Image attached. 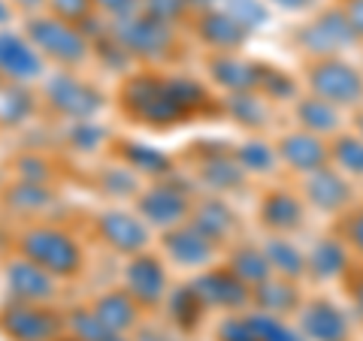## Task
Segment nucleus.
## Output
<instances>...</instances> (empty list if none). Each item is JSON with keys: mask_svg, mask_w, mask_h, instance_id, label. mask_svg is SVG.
<instances>
[{"mask_svg": "<svg viewBox=\"0 0 363 341\" xmlns=\"http://www.w3.org/2000/svg\"><path fill=\"white\" fill-rule=\"evenodd\" d=\"M118 109L130 121L152 130H167L188 121V112L176 103L167 76L157 73H130L118 88Z\"/></svg>", "mask_w": 363, "mask_h": 341, "instance_id": "f257e3e1", "label": "nucleus"}, {"mask_svg": "<svg viewBox=\"0 0 363 341\" xmlns=\"http://www.w3.org/2000/svg\"><path fill=\"white\" fill-rule=\"evenodd\" d=\"M18 254L55 278H76L85 266L82 245L58 226H30L18 236Z\"/></svg>", "mask_w": 363, "mask_h": 341, "instance_id": "f03ea898", "label": "nucleus"}, {"mask_svg": "<svg viewBox=\"0 0 363 341\" xmlns=\"http://www.w3.org/2000/svg\"><path fill=\"white\" fill-rule=\"evenodd\" d=\"M25 37L37 49L43 58L55 61L58 67H79L88 61L91 54V40L85 37V30L70 21H61L55 16H37L28 18Z\"/></svg>", "mask_w": 363, "mask_h": 341, "instance_id": "7ed1b4c3", "label": "nucleus"}, {"mask_svg": "<svg viewBox=\"0 0 363 341\" xmlns=\"http://www.w3.org/2000/svg\"><path fill=\"white\" fill-rule=\"evenodd\" d=\"M109 30H112V37L130 52V58L145 61V64H157V61L169 58L173 45H176V28L169 25V21H161V18L145 16V13L112 21Z\"/></svg>", "mask_w": 363, "mask_h": 341, "instance_id": "20e7f679", "label": "nucleus"}, {"mask_svg": "<svg viewBox=\"0 0 363 341\" xmlns=\"http://www.w3.org/2000/svg\"><path fill=\"white\" fill-rule=\"evenodd\" d=\"M67 317L45 308L43 302L13 299L0 308V335L9 341H58L64 335Z\"/></svg>", "mask_w": 363, "mask_h": 341, "instance_id": "39448f33", "label": "nucleus"}, {"mask_svg": "<svg viewBox=\"0 0 363 341\" xmlns=\"http://www.w3.org/2000/svg\"><path fill=\"white\" fill-rule=\"evenodd\" d=\"M309 88L315 97L339 106H357L363 100V76L342 58H315L309 64Z\"/></svg>", "mask_w": 363, "mask_h": 341, "instance_id": "423d86ee", "label": "nucleus"}, {"mask_svg": "<svg viewBox=\"0 0 363 341\" xmlns=\"http://www.w3.org/2000/svg\"><path fill=\"white\" fill-rule=\"evenodd\" d=\"M45 100L58 115L70 121H91L104 109V94L73 73H55L45 82Z\"/></svg>", "mask_w": 363, "mask_h": 341, "instance_id": "0eeeda50", "label": "nucleus"}, {"mask_svg": "<svg viewBox=\"0 0 363 341\" xmlns=\"http://www.w3.org/2000/svg\"><path fill=\"white\" fill-rule=\"evenodd\" d=\"M354 40L357 37L342 9H330V13L318 16L297 33L300 49H306L312 58H339V52H345Z\"/></svg>", "mask_w": 363, "mask_h": 341, "instance_id": "6e6552de", "label": "nucleus"}, {"mask_svg": "<svg viewBox=\"0 0 363 341\" xmlns=\"http://www.w3.org/2000/svg\"><path fill=\"white\" fill-rule=\"evenodd\" d=\"M136 214L157 230H173L191 218L188 197L173 185H155L136 197Z\"/></svg>", "mask_w": 363, "mask_h": 341, "instance_id": "1a4fd4ad", "label": "nucleus"}, {"mask_svg": "<svg viewBox=\"0 0 363 341\" xmlns=\"http://www.w3.org/2000/svg\"><path fill=\"white\" fill-rule=\"evenodd\" d=\"M124 290L140 308H157L167 296V269L155 254H133L124 266Z\"/></svg>", "mask_w": 363, "mask_h": 341, "instance_id": "9d476101", "label": "nucleus"}, {"mask_svg": "<svg viewBox=\"0 0 363 341\" xmlns=\"http://www.w3.org/2000/svg\"><path fill=\"white\" fill-rule=\"evenodd\" d=\"M97 236L104 238L112 251L133 257V254H143L145 245H149V224L140 214L109 209L97 218Z\"/></svg>", "mask_w": 363, "mask_h": 341, "instance_id": "9b49d317", "label": "nucleus"}, {"mask_svg": "<svg viewBox=\"0 0 363 341\" xmlns=\"http://www.w3.org/2000/svg\"><path fill=\"white\" fill-rule=\"evenodd\" d=\"M194 290L200 293V299L206 302V308H224V311H236L245 302H252V287L242 284L227 266L221 269H206L203 275H197Z\"/></svg>", "mask_w": 363, "mask_h": 341, "instance_id": "f8f14e48", "label": "nucleus"}, {"mask_svg": "<svg viewBox=\"0 0 363 341\" xmlns=\"http://www.w3.org/2000/svg\"><path fill=\"white\" fill-rule=\"evenodd\" d=\"M164 251L167 257L173 260L176 266L182 269H203V266H209L212 263V257H215V242H209L206 236H203L194 224H179L173 226V230H164Z\"/></svg>", "mask_w": 363, "mask_h": 341, "instance_id": "ddd939ff", "label": "nucleus"}, {"mask_svg": "<svg viewBox=\"0 0 363 341\" xmlns=\"http://www.w3.org/2000/svg\"><path fill=\"white\" fill-rule=\"evenodd\" d=\"M279 151V161L291 166L294 173H303L309 175L315 169H321L330 163V145H327L321 136H315L309 130H294V133H285L276 145Z\"/></svg>", "mask_w": 363, "mask_h": 341, "instance_id": "4468645a", "label": "nucleus"}, {"mask_svg": "<svg viewBox=\"0 0 363 341\" xmlns=\"http://www.w3.org/2000/svg\"><path fill=\"white\" fill-rule=\"evenodd\" d=\"M0 76L6 82H33L43 76V54L28 37L13 30H0Z\"/></svg>", "mask_w": 363, "mask_h": 341, "instance_id": "2eb2a0df", "label": "nucleus"}, {"mask_svg": "<svg viewBox=\"0 0 363 341\" xmlns=\"http://www.w3.org/2000/svg\"><path fill=\"white\" fill-rule=\"evenodd\" d=\"M197 37L203 45H209L212 52H236L242 49L245 40H248V30L242 21H236L227 9H203V13L197 16Z\"/></svg>", "mask_w": 363, "mask_h": 341, "instance_id": "dca6fc26", "label": "nucleus"}, {"mask_svg": "<svg viewBox=\"0 0 363 341\" xmlns=\"http://www.w3.org/2000/svg\"><path fill=\"white\" fill-rule=\"evenodd\" d=\"M6 287L18 302H49L55 296V275L18 254V260L6 263Z\"/></svg>", "mask_w": 363, "mask_h": 341, "instance_id": "f3484780", "label": "nucleus"}, {"mask_svg": "<svg viewBox=\"0 0 363 341\" xmlns=\"http://www.w3.org/2000/svg\"><path fill=\"white\" fill-rule=\"evenodd\" d=\"M300 333L309 341H348V317L327 299L300 305Z\"/></svg>", "mask_w": 363, "mask_h": 341, "instance_id": "a211bd4d", "label": "nucleus"}, {"mask_svg": "<svg viewBox=\"0 0 363 341\" xmlns=\"http://www.w3.org/2000/svg\"><path fill=\"white\" fill-rule=\"evenodd\" d=\"M303 197L309 206L321 209V212H342L351 202V187L345 181V173H339L333 166H321L306 175Z\"/></svg>", "mask_w": 363, "mask_h": 341, "instance_id": "6ab92c4d", "label": "nucleus"}, {"mask_svg": "<svg viewBox=\"0 0 363 341\" xmlns=\"http://www.w3.org/2000/svg\"><path fill=\"white\" fill-rule=\"evenodd\" d=\"M260 224L267 226V230H272L276 236L281 233H294L303 226V200L297 197V193L291 190H267L264 200H260Z\"/></svg>", "mask_w": 363, "mask_h": 341, "instance_id": "aec40b11", "label": "nucleus"}, {"mask_svg": "<svg viewBox=\"0 0 363 341\" xmlns=\"http://www.w3.org/2000/svg\"><path fill=\"white\" fill-rule=\"evenodd\" d=\"M209 76L215 85H221L227 94L236 91H257V64L236 58L233 52H215L206 61Z\"/></svg>", "mask_w": 363, "mask_h": 341, "instance_id": "412c9836", "label": "nucleus"}, {"mask_svg": "<svg viewBox=\"0 0 363 341\" xmlns=\"http://www.w3.org/2000/svg\"><path fill=\"white\" fill-rule=\"evenodd\" d=\"M188 221L194 224L197 230L206 236L209 242H215V245H224L227 238L233 236V230H236V214L221 200H203V202H197V206L191 209Z\"/></svg>", "mask_w": 363, "mask_h": 341, "instance_id": "4be33fe9", "label": "nucleus"}, {"mask_svg": "<svg viewBox=\"0 0 363 341\" xmlns=\"http://www.w3.org/2000/svg\"><path fill=\"white\" fill-rule=\"evenodd\" d=\"M91 311L121 335L130 333V329L140 323V302H136L128 290H112V293L97 296L94 305H91Z\"/></svg>", "mask_w": 363, "mask_h": 341, "instance_id": "5701e85b", "label": "nucleus"}, {"mask_svg": "<svg viewBox=\"0 0 363 341\" xmlns=\"http://www.w3.org/2000/svg\"><path fill=\"white\" fill-rule=\"evenodd\" d=\"M306 263H309V272L318 281L342 278L345 272L351 269L348 266V245L339 242V238H321V242L309 251Z\"/></svg>", "mask_w": 363, "mask_h": 341, "instance_id": "b1692460", "label": "nucleus"}, {"mask_svg": "<svg viewBox=\"0 0 363 341\" xmlns=\"http://www.w3.org/2000/svg\"><path fill=\"white\" fill-rule=\"evenodd\" d=\"M252 302L260 311L281 317V314H291L300 308V290L288 278H279V281L269 278L264 284H257V287H252Z\"/></svg>", "mask_w": 363, "mask_h": 341, "instance_id": "393cba45", "label": "nucleus"}, {"mask_svg": "<svg viewBox=\"0 0 363 341\" xmlns=\"http://www.w3.org/2000/svg\"><path fill=\"white\" fill-rule=\"evenodd\" d=\"M227 269H230L242 284H248V287H257V284L272 278V266L264 254V248H255V245L233 248L230 257H227Z\"/></svg>", "mask_w": 363, "mask_h": 341, "instance_id": "a878e982", "label": "nucleus"}, {"mask_svg": "<svg viewBox=\"0 0 363 341\" xmlns=\"http://www.w3.org/2000/svg\"><path fill=\"white\" fill-rule=\"evenodd\" d=\"M264 254L269 260L272 272H279V278H288V281H297L309 272V263H306V254L300 251L294 242L281 236H272L269 242L264 245Z\"/></svg>", "mask_w": 363, "mask_h": 341, "instance_id": "bb28decb", "label": "nucleus"}, {"mask_svg": "<svg viewBox=\"0 0 363 341\" xmlns=\"http://www.w3.org/2000/svg\"><path fill=\"white\" fill-rule=\"evenodd\" d=\"M294 115L300 121V130H309L315 136H324V133H336L339 127V112L333 103H327L321 97H303L297 100L294 106Z\"/></svg>", "mask_w": 363, "mask_h": 341, "instance_id": "cd10ccee", "label": "nucleus"}, {"mask_svg": "<svg viewBox=\"0 0 363 341\" xmlns=\"http://www.w3.org/2000/svg\"><path fill=\"white\" fill-rule=\"evenodd\" d=\"M167 308H169V317H173V323L182 329V333H191V329L200 326L203 314H206V302L200 299L194 284H185V287H176L169 293Z\"/></svg>", "mask_w": 363, "mask_h": 341, "instance_id": "c85d7f7f", "label": "nucleus"}, {"mask_svg": "<svg viewBox=\"0 0 363 341\" xmlns=\"http://www.w3.org/2000/svg\"><path fill=\"white\" fill-rule=\"evenodd\" d=\"M200 178L215 190H233L245 181V169L230 154H215L200 163Z\"/></svg>", "mask_w": 363, "mask_h": 341, "instance_id": "c756f323", "label": "nucleus"}, {"mask_svg": "<svg viewBox=\"0 0 363 341\" xmlns=\"http://www.w3.org/2000/svg\"><path fill=\"white\" fill-rule=\"evenodd\" d=\"M52 202V193L45 185H37V181H25L18 178L16 185H9L4 190V206L21 212V214H33V212H43L45 206Z\"/></svg>", "mask_w": 363, "mask_h": 341, "instance_id": "7c9ffc66", "label": "nucleus"}, {"mask_svg": "<svg viewBox=\"0 0 363 341\" xmlns=\"http://www.w3.org/2000/svg\"><path fill=\"white\" fill-rule=\"evenodd\" d=\"M116 154L121 157L124 166L136 169V173H145V175H164V173H169L167 154H161L157 149H149V145H143V142H118Z\"/></svg>", "mask_w": 363, "mask_h": 341, "instance_id": "2f4dec72", "label": "nucleus"}, {"mask_svg": "<svg viewBox=\"0 0 363 341\" xmlns=\"http://www.w3.org/2000/svg\"><path fill=\"white\" fill-rule=\"evenodd\" d=\"M224 109L230 112V118L242 127H264L267 124V106L260 100L257 91H236V94H227Z\"/></svg>", "mask_w": 363, "mask_h": 341, "instance_id": "473e14b6", "label": "nucleus"}, {"mask_svg": "<svg viewBox=\"0 0 363 341\" xmlns=\"http://www.w3.org/2000/svg\"><path fill=\"white\" fill-rule=\"evenodd\" d=\"M67 329L85 341H133V338H124L121 333H116L112 326H106L91 308H73L67 314Z\"/></svg>", "mask_w": 363, "mask_h": 341, "instance_id": "72a5a7b5", "label": "nucleus"}, {"mask_svg": "<svg viewBox=\"0 0 363 341\" xmlns=\"http://www.w3.org/2000/svg\"><path fill=\"white\" fill-rule=\"evenodd\" d=\"M330 161L345 175H363V136L339 133L330 142Z\"/></svg>", "mask_w": 363, "mask_h": 341, "instance_id": "f704fd0d", "label": "nucleus"}, {"mask_svg": "<svg viewBox=\"0 0 363 341\" xmlns=\"http://www.w3.org/2000/svg\"><path fill=\"white\" fill-rule=\"evenodd\" d=\"M233 157L245 173L264 175V173H272V166H276V161H279V151L272 149V145H267L264 139H248L233 151Z\"/></svg>", "mask_w": 363, "mask_h": 341, "instance_id": "c9c22d12", "label": "nucleus"}, {"mask_svg": "<svg viewBox=\"0 0 363 341\" xmlns=\"http://www.w3.org/2000/svg\"><path fill=\"white\" fill-rule=\"evenodd\" d=\"M167 82H169V91H173L176 103L188 112V118L206 109L209 94H206V88H203L197 79H188V76H167Z\"/></svg>", "mask_w": 363, "mask_h": 341, "instance_id": "e433bc0d", "label": "nucleus"}, {"mask_svg": "<svg viewBox=\"0 0 363 341\" xmlns=\"http://www.w3.org/2000/svg\"><path fill=\"white\" fill-rule=\"evenodd\" d=\"M257 94L260 97H272V100H291L297 94V82L276 67L257 64Z\"/></svg>", "mask_w": 363, "mask_h": 341, "instance_id": "4c0bfd02", "label": "nucleus"}, {"mask_svg": "<svg viewBox=\"0 0 363 341\" xmlns=\"http://www.w3.org/2000/svg\"><path fill=\"white\" fill-rule=\"evenodd\" d=\"M100 190L106 197L128 200V197H140V181H136L130 166H112L100 173Z\"/></svg>", "mask_w": 363, "mask_h": 341, "instance_id": "58836bf2", "label": "nucleus"}, {"mask_svg": "<svg viewBox=\"0 0 363 341\" xmlns=\"http://www.w3.org/2000/svg\"><path fill=\"white\" fill-rule=\"evenodd\" d=\"M248 320H252V326H255V333H257L260 341H306L303 333L291 329L288 323H281L276 314L257 311V314H248Z\"/></svg>", "mask_w": 363, "mask_h": 341, "instance_id": "ea45409f", "label": "nucleus"}, {"mask_svg": "<svg viewBox=\"0 0 363 341\" xmlns=\"http://www.w3.org/2000/svg\"><path fill=\"white\" fill-rule=\"evenodd\" d=\"M30 109H33V100L28 91H21V88H9V91H4V97H0V121L4 124L25 121L30 115Z\"/></svg>", "mask_w": 363, "mask_h": 341, "instance_id": "a19ab883", "label": "nucleus"}, {"mask_svg": "<svg viewBox=\"0 0 363 341\" xmlns=\"http://www.w3.org/2000/svg\"><path fill=\"white\" fill-rule=\"evenodd\" d=\"M45 6H49V16L70 21V25H82L97 9L94 0H45Z\"/></svg>", "mask_w": 363, "mask_h": 341, "instance_id": "79ce46f5", "label": "nucleus"}, {"mask_svg": "<svg viewBox=\"0 0 363 341\" xmlns=\"http://www.w3.org/2000/svg\"><path fill=\"white\" fill-rule=\"evenodd\" d=\"M221 9H227L236 21H242V25L248 28V30H255V28H260L264 21L269 18V13H267V6L260 4V0H221Z\"/></svg>", "mask_w": 363, "mask_h": 341, "instance_id": "37998d69", "label": "nucleus"}, {"mask_svg": "<svg viewBox=\"0 0 363 341\" xmlns=\"http://www.w3.org/2000/svg\"><path fill=\"white\" fill-rule=\"evenodd\" d=\"M104 139H106V130L100 127V124H94V118L76 121L70 130V145L76 151H94L97 145H104Z\"/></svg>", "mask_w": 363, "mask_h": 341, "instance_id": "c03bdc74", "label": "nucleus"}, {"mask_svg": "<svg viewBox=\"0 0 363 341\" xmlns=\"http://www.w3.org/2000/svg\"><path fill=\"white\" fill-rule=\"evenodd\" d=\"M188 9H191V0H143V13L145 16L169 21V25H176L179 18H185Z\"/></svg>", "mask_w": 363, "mask_h": 341, "instance_id": "a18cd8bd", "label": "nucleus"}, {"mask_svg": "<svg viewBox=\"0 0 363 341\" xmlns=\"http://www.w3.org/2000/svg\"><path fill=\"white\" fill-rule=\"evenodd\" d=\"M218 341H260L248 317H227L218 326Z\"/></svg>", "mask_w": 363, "mask_h": 341, "instance_id": "49530a36", "label": "nucleus"}, {"mask_svg": "<svg viewBox=\"0 0 363 341\" xmlns=\"http://www.w3.org/2000/svg\"><path fill=\"white\" fill-rule=\"evenodd\" d=\"M94 6L112 21L118 18H130L136 13H143V0H94Z\"/></svg>", "mask_w": 363, "mask_h": 341, "instance_id": "de8ad7c7", "label": "nucleus"}, {"mask_svg": "<svg viewBox=\"0 0 363 341\" xmlns=\"http://www.w3.org/2000/svg\"><path fill=\"white\" fill-rule=\"evenodd\" d=\"M18 175L25 181H37V185H45L49 181V163L43 161V157H18Z\"/></svg>", "mask_w": 363, "mask_h": 341, "instance_id": "09e8293b", "label": "nucleus"}, {"mask_svg": "<svg viewBox=\"0 0 363 341\" xmlns=\"http://www.w3.org/2000/svg\"><path fill=\"white\" fill-rule=\"evenodd\" d=\"M345 245H351L363 257V209L354 212V214H348V221H345Z\"/></svg>", "mask_w": 363, "mask_h": 341, "instance_id": "8fccbe9b", "label": "nucleus"}, {"mask_svg": "<svg viewBox=\"0 0 363 341\" xmlns=\"http://www.w3.org/2000/svg\"><path fill=\"white\" fill-rule=\"evenodd\" d=\"M342 13L348 18L351 30H354V37L363 40V0H348V4L342 6Z\"/></svg>", "mask_w": 363, "mask_h": 341, "instance_id": "3c124183", "label": "nucleus"}, {"mask_svg": "<svg viewBox=\"0 0 363 341\" xmlns=\"http://www.w3.org/2000/svg\"><path fill=\"white\" fill-rule=\"evenodd\" d=\"M348 296H351V305H354V311L363 317V275H357L354 281H351Z\"/></svg>", "mask_w": 363, "mask_h": 341, "instance_id": "603ef678", "label": "nucleus"}, {"mask_svg": "<svg viewBox=\"0 0 363 341\" xmlns=\"http://www.w3.org/2000/svg\"><path fill=\"white\" fill-rule=\"evenodd\" d=\"M133 341H169L164 333H155V329H140V335H136Z\"/></svg>", "mask_w": 363, "mask_h": 341, "instance_id": "864d4df0", "label": "nucleus"}, {"mask_svg": "<svg viewBox=\"0 0 363 341\" xmlns=\"http://www.w3.org/2000/svg\"><path fill=\"white\" fill-rule=\"evenodd\" d=\"M276 4L281 6V9H291V13H297V9H306L312 4V0H276Z\"/></svg>", "mask_w": 363, "mask_h": 341, "instance_id": "5fc2aeb1", "label": "nucleus"}, {"mask_svg": "<svg viewBox=\"0 0 363 341\" xmlns=\"http://www.w3.org/2000/svg\"><path fill=\"white\" fill-rule=\"evenodd\" d=\"M13 4H16L18 9H25V13H33V9H40L45 0H13Z\"/></svg>", "mask_w": 363, "mask_h": 341, "instance_id": "6e6d98bb", "label": "nucleus"}, {"mask_svg": "<svg viewBox=\"0 0 363 341\" xmlns=\"http://www.w3.org/2000/svg\"><path fill=\"white\" fill-rule=\"evenodd\" d=\"M9 16H13V9L6 6V0H0V25H6Z\"/></svg>", "mask_w": 363, "mask_h": 341, "instance_id": "4d7b16f0", "label": "nucleus"}, {"mask_svg": "<svg viewBox=\"0 0 363 341\" xmlns=\"http://www.w3.org/2000/svg\"><path fill=\"white\" fill-rule=\"evenodd\" d=\"M58 341H85V338H79V335H73V333H70V335H61Z\"/></svg>", "mask_w": 363, "mask_h": 341, "instance_id": "13d9d810", "label": "nucleus"}, {"mask_svg": "<svg viewBox=\"0 0 363 341\" xmlns=\"http://www.w3.org/2000/svg\"><path fill=\"white\" fill-rule=\"evenodd\" d=\"M357 133L363 136V115H357Z\"/></svg>", "mask_w": 363, "mask_h": 341, "instance_id": "bf43d9fd", "label": "nucleus"}]
</instances>
